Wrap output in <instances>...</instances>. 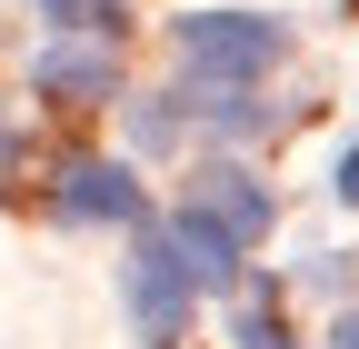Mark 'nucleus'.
Segmentation results:
<instances>
[{"mask_svg":"<svg viewBox=\"0 0 359 349\" xmlns=\"http://www.w3.org/2000/svg\"><path fill=\"white\" fill-rule=\"evenodd\" d=\"M330 349H359V310H339V329H330Z\"/></svg>","mask_w":359,"mask_h":349,"instance_id":"obj_11","label":"nucleus"},{"mask_svg":"<svg viewBox=\"0 0 359 349\" xmlns=\"http://www.w3.org/2000/svg\"><path fill=\"white\" fill-rule=\"evenodd\" d=\"M50 200H60V220H120V230L140 220V180H130L120 160H70Z\"/></svg>","mask_w":359,"mask_h":349,"instance_id":"obj_5","label":"nucleus"},{"mask_svg":"<svg viewBox=\"0 0 359 349\" xmlns=\"http://www.w3.org/2000/svg\"><path fill=\"white\" fill-rule=\"evenodd\" d=\"M170 40H180V70H190V80H259L269 60L290 50V30L269 11H190Z\"/></svg>","mask_w":359,"mask_h":349,"instance_id":"obj_1","label":"nucleus"},{"mask_svg":"<svg viewBox=\"0 0 359 349\" xmlns=\"http://www.w3.org/2000/svg\"><path fill=\"white\" fill-rule=\"evenodd\" d=\"M50 30H110L120 40V20H130V0H30Z\"/></svg>","mask_w":359,"mask_h":349,"instance_id":"obj_7","label":"nucleus"},{"mask_svg":"<svg viewBox=\"0 0 359 349\" xmlns=\"http://www.w3.org/2000/svg\"><path fill=\"white\" fill-rule=\"evenodd\" d=\"M30 90L60 100V110H100V100H120V40H110V30H60V40H40Z\"/></svg>","mask_w":359,"mask_h":349,"instance_id":"obj_3","label":"nucleus"},{"mask_svg":"<svg viewBox=\"0 0 359 349\" xmlns=\"http://www.w3.org/2000/svg\"><path fill=\"white\" fill-rule=\"evenodd\" d=\"M240 349H290V329L269 320V310H250V320H240Z\"/></svg>","mask_w":359,"mask_h":349,"instance_id":"obj_9","label":"nucleus"},{"mask_svg":"<svg viewBox=\"0 0 359 349\" xmlns=\"http://www.w3.org/2000/svg\"><path fill=\"white\" fill-rule=\"evenodd\" d=\"M130 130H140V140H150V150H160V140H180V120H170L160 100H140V110H130Z\"/></svg>","mask_w":359,"mask_h":349,"instance_id":"obj_8","label":"nucleus"},{"mask_svg":"<svg viewBox=\"0 0 359 349\" xmlns=\"http://www.w3.org/2000/svg\"><path fill=\"white\" fill-rule=\"evenodd\" d=\"M130 230H140V220H130ZM120 299H130V320H140V339L150 349H170L180 329H190V270H180V249L160 240V230H140V249H130L120 259Z\"/></svg>","mask_w":359,"mask_h":349,"instance_id":"obj_2","label":"nucleus"},{"mask_svg":"<svg viewBox=\"0 0 359 349\" xmlns=\"http://www.w3.org/2000/svg\"><path fill=\"white\" fill-rule=\"evenodd\" d=\"M330 190H339V200L359 210V150H339V170H330Z\"/></svg>","mask_w":359,"mask_h":349,"instance_id":"obj_10","label":"nucleus"},{"mask_svg":"<svg viewBox=\"0 0 359 349\" xmlns=\"http://www.w3.org/2000/svg\"><path fill=\"white\" fill-rule=\"evenodd\" d=\"M180 210H190V220H210L219 240H269V210H280V200H269V180H250V170L240 160H200L190 170V190H180Z\"/></svg>","mask_w":359,"mask_h":349,"instance_id":"obj_4","label":"nucleus"},{"mask_svg":"<svg viewBox=\"0 0 359 349\" xmlns=\"http://www.w3.org/2000/svg\"><path fill=\"white\" fill-rule=\"evenodd\" d=\"M160 240L180 249V270H190V289H230V280H240V240H219L210 220H190V210H180V220H170Z\"/></svg>","mask_w":359,"mask_h":349,"instance_id":"obj_6","label":"nucleus"}]
</instances>
